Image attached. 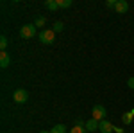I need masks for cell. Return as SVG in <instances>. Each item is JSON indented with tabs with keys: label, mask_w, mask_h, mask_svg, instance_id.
<instances>
[{
	"label": "cell",
	"mask_w": 134,
	"mask_h": 133,
	"mask_svg": "<svg viewBox=\"0 0 134 133\" xmlns=\"http://www.w3.org/2000/svg\"><path fill=\"white\" fill-rule=\"evenodd\" d=\"M40 41L45 43V45H52L55 41V32H54V29H45V31L40 32Z\"/></svg>",
	"instance_id": "6da1fadb"
},
{
	"label": "cell",
	"mask_w": 134,
	"mask_h": 133,
	"mask_svg": "<svg viewBox=\"0 0 134 133\" xmlns=\"http://www.w3.org/2000/svg\"><path fill=\"white\" fill-rule=\"evenodd\" d=\"M36 29H38V27H36L34 23H27V25H23L20 29V36L25 38V40H29V38H32V36L36 34Z\"/></svg>",
	"instance_id": "7a4b0ae2"
},
{
	"label": "cell",
	"mask_w": 134,
	"mask_h": 133,
	"mask_svg": "<svg viewBox=\"0 0 134 133\" xmlns=\"http://www.w3.org/2000/svg\"><path fill=\"white\" fill-rule=\"evenodd\" d=\"M27 99H29V92L23 90V88H18V90H14V93H13V101L18 102V104L27 102Z\"/></svg>",
	"instance_id": "3957f363"
},
{
	"label": "cell",
	"mask_w": 134,
	"mask_h": 133,
	"mask_svg": "<svg viewBox=\"0 0 134 133\" xmlns=\"http://www.w3.org/2000/svg\"><path fill=\"white\" fill-rule=\"evenodd\" d=\"M91 113H93V117H91V119L98 121V122L105 119V108H104L102 104H95V106H93V112H91Z\"/></svg>",
	"instance_id": "277c9868"
},
{
	"label": "cell",
	"mask_w": 134,
	"mask_h": 133,
	"mask_svg": "<svg viewBox=\"0 0 134 133\" xmlns=\"http://www.w3.org/2000/svg\"><path fill=\"white\" fill-rule=\"evenodd\" d=\"M98 130H100V133H113L114 131V126L109 121H100V124H98Z\"/></svg>",
	"instance_id": "5b68a950"
},
{
	"label": "cell",
	"mask_w": 134,
	"mask_h": 133,
	"mask_svg": "<svg viewBox=\"0 0 134 133\" xmlns=\"http://www.w3.org/2000/svg\"><path fill=\"white\" fill-rule=\"evenodd\" d=\"M114 11H116L118 14H125V13L129 11V4H127L125 0H118L116 6H114Z\"/></svg>",
	"instance_id": "8992f818"
},
{
	"label": "cell",
	"mask_w": 134,
	"mask_h": 133,
	"mask_svg": "<svg viewBox=\"0 0 134 133\" xmlns=\"http://www.w3.org/2000/svg\"><path fill=\"white\" fill-rule=\"evenodd\" d=\"M9 63H11V56L5 51L0 52V67H2V68H7V67H9Z\"/></svg>",
	"instance_id": "52a82bcc"
},
{
	"label": "cell",
	"mask_w": 134,
	"mask_h": 133,
	"mask_svg": "<svg viewBox=\"0 0 134 133\" xmlns=\"http://www.w3.org/2000/svg\"><path fill=\"white\" fill-rule=\"evenodd\" d=\"M98 121H95V119H90V121H86V130L88 131H97L98 130Z\"/></svg>",
	"instance_id": "ba28073f"
},
{
	"label": "cell",
	"mask_w": 134,
	"mask_h": 133,
	"mask_svg": "<svg viewBox=\"0 0 134 133\" xmlns=\"http://www.w3.org/2000/svg\"><path fill=\"white\" fill-rule=\"evenodd\" d=\"M45 7L48 11H55V9H59V4H57V0H47L45 2Z\"/></svg>",
	"instance_id": "9c48e42d"
},
{
	"label": "cell",
	"mask_w": 134,
	"mask_h": 133,
	"mask_svg": "<svg viewBox=\"0 0 134 133\" xmlns=\"http://www.w3.org/2000/svg\"><path fill=\"white\" fill-rule=\"evenodd\" d=\"M66 131H68V128L64 124H57V126H54L50 130V133H66Z\"/></svg>",
	"instance_id": "30bf717a"
},
{
	"label": "cell",
	"mask_w": 134,
	"mask_h": 133,
	"mask_svg": "<svg viewBox=\"0 0 134 133\" xmlns=\"http://www.w3.org/2000/svg\"><path fill=\"white\" fill-rule=\"evenodd\" d=\"M132 117H134V115H132L131 112L124 113V115H122V121H124V124H131V122H132Z\"/></svg>",
	"instance_id": "8fae6325"
},
{
	"label": "cell",
	"mask_w": 134,
	"mask_h": 133,
	"mask_svg": "<svg viewBox=\"0 0 134 133\" xmlns=\"http://www.w3.org/2000/svg\"><path fill=\"white\" fill-rule=\"evenodd\" d=\"M70 133H88V130L84 126H73L72 130H70Z\"/></svg>",
	"instance_id": "7c38bea8"
},
{
	"label": "cell",
	"mask_w": 134,
	"mask_h": 133,
	"mask_svg": "<svg viewBox=\"0 0 134 133\" xmlns=\"http://www.w3.org/2000/svg\"><path fill=\"white\" fill-rule=\"evenodd\" d=\"M57 4H59V7H64V9H68V7L72 6V0H57Z\"/></svg>",
	"instance_id": "4fadbf2b"
},
{
	"label": "cell",
	"mask_w": 134,
	"mask_h": 133,
	"mask_svg": "<svg viewBox=\"0 0 134 133\" xmlns=\"http://www.w3.org/2000/svg\"><path fill=\"white\" fill-rule=\"evenodd\" d=\"M45 18H43V16H38V18H36V22H34V25H36V27H43V25H45Z\"/></svg>",
	"instance_id": "5bb4252c"
},
{
	"label": "cell",
	"mask_w": 134,
	"mask_h": 133,
	"mask_svg": "<svg viewBox=\"0 0 134 133\" xmlns=\"http://www.w3.org/2000/svg\"><path fill=\"white\" fill-rule=\"evenodd\" d=\"M5 47H7V38L2 36V38H0V49H2V52L5 51Z\"/></svg>",
	"instance_id": "9a60e30c"
},
{
	"label": "cell",
	"mask_w": 134,
	"mask_h": 133,
	"mask_svg": "<svg viewBox=\"0 0 134 133\" xmlns=\"http://www.w3.org/2000/svg\"><path fill=\"white\" fill-rule=\"evenodd\" d=\"M63 31V22H55L54 23V32H61Z\"/></svg>",
	"instance_id": "2e32d148"
},
{
	"label": "cell",
	"mask_w": 134,
	"mask_h": 133,
	"mask_svg": "<svg viewBox=\"0 0 134 133\" xmlns=\"http://www.w3.org/2000/svg\"><path fill=\"white\" fill-rule=\"evenodd\" d=\"M116 2H118V0H107V2H105V6H107V7H114V6H116Z\"/></svg>",
	"instance_id": "e0dca14e"
},
{
	"label": "cell",
	"mask_w": 134,
	"mask_h": 133,
	"mask_svg": "<svg viewBox=\"0 0 134 133\" xmlns=\"http://www.w3.org/2000/svg\"><path fill=\"white\" fill-rule=\"evenodd\" d=\"M127 86L134 90V76H132V77H129V81H127Z\"/></svg>",
	"instance_id": "ac0fdd59"
},
{
	"label": "cell",
	"mask_w": 134,
	"mask_h": 133,
	"mask_svg": "<svg viewBox=\"0 0 134 133\" xmlns=\"http://www.w3.org/2000/svg\"><path fill=\"white\" fill-rule=\"evenodd\" d=\"M75 126H84V128H86V122H84L82 119H77V121H75Z\"/></svg>",
	"instance_id": "d6986e66"
},
{
	"label": "cell",
	"mask_w": 134,
	"mask_h": 133,
	"mask_svg": "<svg viewBox=\"0 0 134 133\" xmlns=\"http://www.w3.org/2000/svg\"><path fill=\"white\" fill-rule=\"evenodd\" d=\"M40 133H50V131H47V130H41V131H40Z\"/></svg>",
	"instance_id": "ffe728a7"
}]
</instances>
